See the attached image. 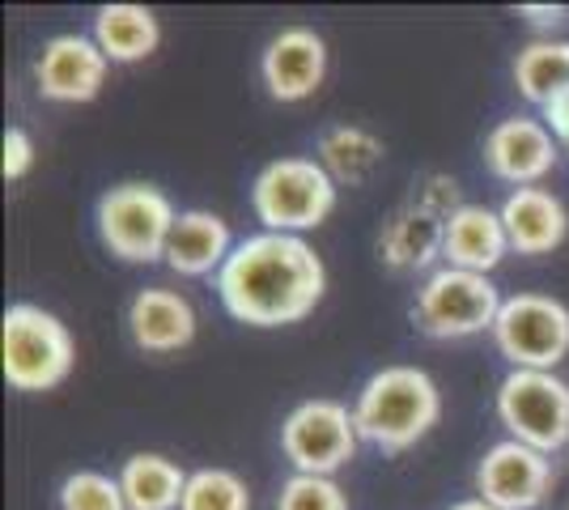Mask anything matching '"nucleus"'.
<instances>
[{"instance_id":"obj_3","label":"nucleus","mask_w":569,"mask_h":510,"mask_svg":"<svg viewBox=\"0 0 569 510\" xmlns=\"http://www.w3.org/2000/svg\"><path fill=\"white\" fill-rule=\"evenodd\" d=\"M0 366L13 391H51L72 374L77 340L60 316L34 302H13L0 319Z\"/></svg>"},{"instance_id":"obj_7","label":"nucleus","mask_w":569,"mask_h":510,"mask_svg":"<svg viewBox=\"0 0 569 510\" xmlns=\"http://www.w3.org/2000/svg\"><path fill=\"white\" fill-rule=\"evenodd\" d=\"M498 421L506 434L557 456L569 447V383L557 370H510L498 383Z\"/></svg>"},{"instance_id":"obj_15","label":"nucleus","mask_w":569,"mask_h":510,"mask_svg":"<svg viewBox=\"0 0 569 510\" xmlns=\"http://www.w3.org/2000/svg\"><path fill=\"white\" fill-rule=\"evenodd\" d=\"M196 307L179 290L144 286L128 302V337L141 353H179L196 340Z\"/></svg>"},{"instance_id":"obj_2","label":"nucleus","mask_w":569,"mask_h":510,"mask_svg":"<svg viewBox=\"0 0 569 510\" xmlns=\"http://www.w3.org/2000/svg\"><path fill=\"white\" fill-rule=\"evenodd\" d=\"M361 442L382 456H403L442 421V391L421 366H382L353 400Z\"/></svg>"},{"instance_id":"obj_9","label":"nucleus","mask_w":569,"mask_h":510,"mask_svg":"<svg viewBox=\"0 0 569 510\" xmlns=\"http://www.w3.org/2000/svg\"><path fill=\"white\" fill-rule=\"evenodd\" d=\"M357 442L361 434H357L353 409L328 396L302 400L281 421V456L293 463V472H307V477H336L345 463H353Z\"/></svg>"},{"instance_id":"obj_13","label":"nucleus","mask_w":569,"mask_h":510,"mask_svg":"<svg viewBox=\"0 0 569 510\" xmlns=\"http://www.w3.org/2000/svg\"><path fill=\"white\" fill-rule=\"evenodd\" d=\"M260 81L277 102H307L328 81V43L310 26H284L260 56Z\"/></svg>"},{"instance_id":"obj_23","label":"nucleus","mask_w":569,"mask_h":510,"mask_svg":"<svg viewBox=\"0 0 569 510\" xmlns=\"http://www.w3.org/2000/svg\"><path fill=\"white\" fill-rule=\"evenodd\" d=\"M179 510H251V489L230 468H196Z\"/></svg>"},{"instance_id":"obj_1","label":"nucleus","mask_w":569,"mask_h":510,"mask_svg":"<svg viewBox=\"0 0 569 510\" xmlns=\"http://www.w3.org/2000/svg\"><path fill=\"white\" fill-rule=\"evenodd\" d=\"M328 268L298 234H247L217 272V298L226 316L247 328H289L323 302Z\"/></svg>"},{"instance_id":"obj_6","label":"nucleus","mask_w":569,"mask_h":510,"mask_svg":"<svg viewBox=\"0 0 569 510\" xmlns=\"http://www.w3.org/2000/svg\"><path fill=\"white\" fill-rule=\"evenodd\" d=\"M501 298L493 277L463 272V268L438 264L412 298V323L429 340H468L480 332H493L501 311Z\"/></svg>"},{"instance_id":"obj_14","label":"nucleus","mask_w":569,"mask_h":510,"mask_svg":"<svg viewBox=\"0 0 569 510\" xmlns=\"http://www.w3.org/2000/svg\"><path fill=\"white\" fill-rule=\"evenodd\" d=\"M447 213L412 192L379 230V260L391 272H433L447 243Z\"/></svg>"},{"instance_id":"obj_19","label":"nucleus","mask_w":569,"mask_h":510,"mask_svg":"<svg viewBox=\"0 0 569 510\" xmlns=\"http://www.w3.org/2000/svg\"><path fill=\"white\" fill-rule=\"evenodd\" d=\"M90 34L111 64H141L162 43V26L144 4H102Z\"/></svg>"},{"instance_id":"obj_25","label":"nucleus","mask_w":569,"mask_h":510,"mask_svg":"<svg viewBox=\"0 0 569 510\" xmlns=\"http://www.w3.org/2000/svg\"><path fill=\"white\" fill-rule=\"evenodd\" d=\"M277 510H349V493L336 486V477L293 472L277 493Z\"/></svg>"},{"instance_id":"obj_11","label":"nucleus","mask_w":569,"mask_h":510,"mask_svg":"<svg viewBox=\"0 0 569 510\" xmlns=\"http://www.w3.org/2000/svg\"><path fill=\"white\" fill-rule=\"evenodd\" d=\"M561 158V141L545 120L510 116L485 132V167L510 188H540Z\"/></svg>"},{"instance_id":"obj_27","label":"nucleus","mask_w":569,"mask_h":510,"mask_svg":"<svg viewBox=\"0 0 569 510\" xmlns=\"http://www.w3.org/2000/svg\"><path fill=\"white\" fill-rule=\"evenodd\" d=\"M519 13L536 26H561L566 22V9H561V4H552V9H548V4H522Z\"/></svg>"},{"instance_id":"obj_20","label":"nucleus","mask_w":569,"mask_h":510,"mask_svg":"<svg viewBox=\"0 0 569 510\" xmlns=\"http://www.w3.org/2000/svg\"><path fill=\"white\" fill-rule=\"evenodd\" d=\"M382 158H387V146L361 123H332L315 141V162L332 174L336 188L340 183H349V188L366 183L382 167Z\"/></svg>"},{"instance_id":"obj_18","label":"nucleus","mask_w":569,"mask_h":510,"mask_svg":"<svg viewBox=\"0 0 569 510\" xmlns=\"http://www.w3.org/2000/svg\"><path fill=\"white\" fill-rule=\"evenodd\" d=\"M230 251H234V234L226 218H217L209 209H188L170 230L167 264L179 277H217Z\"/></svg>"},{"instance_id":"obj_10","label":"nucleus","mask_w":569,"mask_h":510,"mask_svg":"<svg viewBox=\"0 0 569 510\" xmlns=\"http://www.w3.org/2000/svg\"><path fill=\"white\" fill-rule=\"evenodd\" d=\"M552 493V456L515 438L493 442L476 463V498L498 510H536Z\"/></svg>"},{"instance_id":"obj_28","label":"nucleus","mask_w":569,"mask_h":510,"mask_svg":"<svg viewBox=\"0 0 569 510\" xmlns=\"http://www.w3.org/2000/svg\"><path fill=\"white\" fill-rule=\"evenodd\" d=\"M451 510H498V507H489V502H480V498H463V502H455Z\"/></svg>"},{"instance_id":"obj_5","label":"nucleus","mask_w":569,"mask_h":510,"mask_svg":"<svg viewBox=\"0 0 569 510\" xmlns=\"http://www.w3.org/2000/svg\"><path fill=\"white\" fill-rule=\"evenodd\" d=\"M98 239L123 264H158L167 260L170 230H174V204L153 183H116L98 196Z\"/></svg>"},{"instance_id":"obj_29","label":"nucleus","mask_w":569,"mask_h":510,"mask_svg":"<svg viewBox=\"0 0 569 510\" xmlns=\"http://www.w3.org/2000/svg\"><path fill=\"white\" fill-rule=\"evenodd\" d=\"M561 149H566V153H569V137H566V141H561Z\"/></svg>"},{"instance_id":"obj_24","label":"nucleus","mask_w":569,"mask_h":510,"mask_svg":"<svg viewBox=\"0 0 569 510\" xmlns=\"http://www.w3.org/2000/svg\"><path fill=\"white\" fill-rule=\"evenodd\" d=\"M60 510H128V498L119 489V477L81 468L60 481Z\"/></svg>"},{"instance_id":"obj_4","label":"nucleus","mask_w":569,"mask_h":510,"mask_svg":"<svg viewBox=\"0 0 569 510\" xmlns=\"http://www.w3.org/2000/svg\"><path fill=\"white\" fill-rule=\"evenodd\" d=\"M336 179L315 158H277L251 183L256 221L272 234H307L319 230L336 209Z\"/></svg>"},{"instance_id":"obj_12","label":"nucleus","mask_w":569,"mask_h":510,"mask_svg":"<svg viewBox=\"0 0 569 510\" xmlns=\"http://www.w3.org/2000/svg\"><path fill=\"white\" fill-rule=\"evenodd\" d=\"M111 60L102 56L94 34H56L43 43L39 60H34V86L48 102H94L107 86Z\"/></svg>"},{"instance_id":"obj_21","label":"nucleus","mask_w":569,"mask_h":510,"mask_svg":"<svg viewBox=\"0 0 569 510\" xmlns=\"http://www.w3.org/2000/svg\"><path fill=\"white\" fill-rule=\"evenodd\" d=\"M119 489L128 498V510H179L188 472L158 451H137L119 468Z\"/></svg>"},{"instance_id":"obj_16","label":"nucleus","mask_w":569,"mask_h":510,"mask_svg":"<svg viewBox=\"0 0 569 510\" xmlns=\"http://www.w3.org/2000/svg\"><path fill=\"white\" fill-rule=\"evenodd\" d=\"M501 226L515 256H548L566 243L569 234V213L561 196L548 188H515L501 200Z\"/></svg>"},{"instance_id":"obj_17","label":"nucleus","mask_w":569,"mask_h":510,"mask_svg":"<svg viewBox=\"0 0 569 510\" xmlns=\"http://www.w3.org/2000/svg\"><path fill=\"white\" fill-rule=\"evenodd\" d=\"M510 256V239L501 213L489 204H463L451 221H447V243H442V264L463 268V272H480L493 277V268Z\"/></svg>"},{"instance_id":"obj_22","label":"nucleus","mask_w":569,"mask_h":510,"mask_svg":"<svg viewBox=\"0 0 569 510\" xmlns=\"http://www.w3.org/2000/svg\"><path fill=\"white\" fill-rule=\"evenodd\" d=\"M515 86L531 107H552L569 94V39H531L515 56Z\"/></svg>"},{"instance_id":"obj_26","label":"nucleus","mask_w":569,"mask_h":510,"mask_svg":"<svg viewBox=\"0 0 569 510\" xmlns=\"http://www.w3.org/2000/svg\"><path fill=\"white\" fill-rule=\"evenodd\" d=\"M0 149H4V158H0V174L9 179V183H18V179H26L30 170H34V137L26 132V128H4V141H0Z\"/></svg>"},{"instance_id":"obj_8","label":"nucleus","mask_w":569,"mask_h":510,"mask_svg":"<svg viewBox=\"0 0 569 510\" xmlns=\"http://www.w3.org/2000/svg\"><path fill=\"white\" fill-rule=\"evenodd\" d=\"M489 337L510 370H557L569 358V307L552 293H510Z\"/></svg>"}]
</instances>
